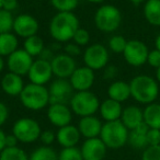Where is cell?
<instances>
[{
  "label": "cell",
  "mask_w": 160,
  "mask_h": 160,
  "mask_svg": "<svg viewBox=\"0 0 160 160\" xmlns=\"http://www.w3.org/2000/svg\"><path fill=\"white\" fill-rule=\"evenodd\" d=\"M6 137L7 135L5 134V132L0 128V152L6 148Z\"/></svg>",
  "instance_id": "obj_45"
},
{
  "label": "cell",
  "mask_w": 160,
  "mask_h": 160,
  "mask_svg": "<svg viewBox=\"0 0 160 160\" xmlns=\"http://www.w3.org/2000/svg\"><path fill=\"white\" fill-rule=\"evenodd\" d=\"M70 110L76 115L85 118V116L94 115L97 111L100 108V101L98 97L89 91H79L75 92L71 98L70 102Z\"/></svg>",
  "instance_id": "obj_5"
},
{
  "label": "cell",
  "mask_w": 160,
  "mask_h": 160,
  "mask_svg": "<svg viewBox=\"0 0 160 160\" xmlns=\"http://www.w3.org/2000/svg\"><path fill=\"white\" fill-rule=\"evenodd\" d=\"M19 140L17 139V137L11 134V135H7L6 137V148H10V147H17V144H18Z\"/></svg>",
  "instance_id": "obj_44"
},
{
  "label": "cell",
  "mask_w": 160,
  "mask_h": 160,
  "mask_svg": "<svg viewBox=\"0 0 160 160\" xmlns=\"http://www.w3.org/2000/svg\"><path fill=\"white\" fill-rule=\"evenodd\" d=\"M29 160H58V155L51 147L42 146L31 153Z\"/></svg>",
  "instance_id": "obj_29"
},
{
  "label": "cell",
  "mask_w": 160,
  "mask_h": 160,
  "mask_svg": "<svg viewBox=\"0 0 160 160\" xmlns=\"http://www.w3.org/2000/svg\"><path fill=\"white\" fill-rule=\"evenodd\" d=\"M144 17L149 24L160 27V0H147L144 5Z\"/></svg>",
  "instance_id": "obj_25"
},
{
  "label": "cell",
  "mask_w": 160,
  "mask_h": 160,
  "mask_svg": "<svg viewBox=\"0 0 160 160\" xmlns=\"http://www.w3.org/2000/svg\"><path fill=\"white\" fill-rule=\"evenodd\" d=\"M52 76H53V70H52L51 62L42 59V58L34 60L28 73L31 83L40 86L46 85L52 79Z\"/></svg>",
  "instance_id": "obj_12"
},
{
  "label": "cell",
  "mask_w": 160,
  "mask_h": 160,
  "mask_svg": "<svg viewBox=\"0 0 160 160\" xmlns=\"http://www.w3.org/2000/svg\"><path fill=\"white\" fill-rule=\"evenodd\" d=\"M121 121L128 131L136 128L140 123L144 122V112L142 109L135 105H131L123 109Z\"/></svg>",
  "instance_id": "obj_22"
},
{
  "label": "cell",
  "mask_w": 160,
  "mask_h": 160,
  "mask_svg": "<svg viewBox=\"0 0 160 160\" xmlns=\"http://www.w3.org/2000/svg\"><path fill=\"white\" fill-rule=\"evenodd\" d=\"M23 49H24L28 54H30L32 57L41 56V54H42L43 51L45 49L44 41H43L42 38H40L38 34L33 36H30V38H24Z\"/></svg>",
  "instance_id": "obj_28"
},
{
  "label": "cell",
  "mask_w": 160,
  "mask_h": 160,
  "mask_svg": "<svg viewBox=\"0 0 160 160\" xmlns=\"http://www.w3.org/2000/svg\"><path fill=\"white\" fill-rule=\"evenodd\" d=\"M142 160H160V145L148 146L144 149Z\"/></svg>",
  "instance_id": "obj_36"
},
{
  "label": "cell",
  "mask_w": 160,
  "mask_h": 160,
  "mask_svg": "<svg viewBox=\"0 0 160 160\" xmlns=\"http://www.w3.org/2000/svg\"><path fill=\"white\" fill-rule=\"evenodd\" d=\"M109 51L102 44H92L83 52V62L92 70H100L107 67L109 62Z\"/></svg>",
  "instance_id": "obj_8"
},
{
  "label": "cell",
  "mask_w": 160,
  "mask_h": 160,
  "mask_svg": "<svg viewBox=\"0 0 160 160\" xmlns=\"http://www.w3.org/2000/svg\"><path fill=\"white\" fill-rule=\"evenodd\" d=\"M148 54L149 49L144 42L139 40H131L127 41L123 56L128 65L134 67H139L147 62Z\"/></svg>",
  "instance_id": "obj_9"
},
{
  "label": "cell",
  "mask_w": 160,
  "mask_h": 160,
  "mask_svg": "<svg viewBox=\"0 0 160 160\" xmlns=\"http://www.w3.org/2000/svg\"><path fill=\"white\" fill-rule=\"evenodd\" d=\"M129 131L121 120L105 122L100 133V138L108 148H122L128 140Z\"/></svg>",
  "instance_id": "obj_4"
},
{
  "label": "cell",
  "mask_w": 160,
  "mask_h": 160,
  "mask_svg": "<svg viewBox=\"0 0 160 160\" xmlns=\"http://www.w3.org/2000/svg\"><path fill=\"white\" fill-rule=\"evenodd\" d=\"M1 88L8 96L19 97L24 88V82L21 76L9 71L1 79Z\"/></svg>",
  "instance_id": "obj_19"
},
{
  "label": "cell",
  "mask_w": 160,
  "mask_h": 160,
  "mask_svg": "<svg viewBox=\"0 0 160 160\" xmlns=\"http://www.w3.org/2000/svg\"><path fill=\"white\" fill-rule=\"evenodd\" d=\"M3 67H5V60H3V57H2V56H0V72L2 71Z\"/></svg>",
  "instance_id": "obj_49"
},
{
  "label": "cell",
  "mask_w": 160,
  "mask_h": 160,
  "mask_svg": "<svg viewBox=\"0 0 160 160\" xmlns=\"http://www.w3.org/2000/svg\"><path fill=\"white\" fill-rule=\"evenodd\" d=\"M94 23L100 31L112 33L120 28L122 23V13L113 5H103L94 14Z\"/></svg>",
  "instance_id": "obj_6"
},
{
  "label": "cell",
  "mask_w": 160,
  "mask_h": 160,
  "mask_svg": "<svg viewBox=\"0 0 160 160\" xmlns=\"http://www.w3.org/2000/svg\"><path fill=\"white\" fill-rule=\"evenodd\" d=\"M80 136L81 134H80L78 127L69 124L58 129V132L56 133V140L64 148L75 147L80 140Z\"/></svg>",
  "instance_id": "obj_20"
},
{
  "label": "cell",
  "mask_w": 160,
  "mask_h": 160,
  "mask_svg": "<svg viewBox=\"0 0 160 160\" xmlns=\"http://www.w3.org/2000/svg\"><path fill=\"white\" fill-rule=\"evenodd\" d=\"M8 116H9V110H8L7 105L0 101V126L5 124L6 121L8 120Z\"/></svg>",
  "instance_id": "obj_41"
},
{
  "label": "cell",
  "mask_w": 160,
  "mask_h": 160,
  "mask_svg": "<svg viewBox=\"0 0 160 160\" xmlns=\"http://www.w3.org/2000/svg\"><path fill=\"white\" fill-rule=\"evenodd\" d=\"M73 91L69 80L57 78L48 88L49 104H68L73 96Z\"/></svg>",
  "instance_id": "obj_10"
},
{
  "label": "cell",
  "mask_w": 160,
  "mask_h": 160,
  "mask_svg": "<svg viewBox=\"0 0 160 160\" xmlns=\"http://www.w3.org/2000/svg\"><path fill=\"white\" fill-rule=\"evenodd\" d=\"M40 139L42 140V142L45 145V146H49V145L56 139V134L54 133L53 131L47 129V131H44L41 133Z\"/></svg>",
  "instance_id": "obj_40"
},
{
  "label": "cell",
  "mask_w": 160,
  "mask_h": 160,
  "mask_svg": "<svg viewBox=\"0 0 160 160\" xmlns=\"http://www.w3.org/2000/svg\"><path fill=\"white\" fill-rule=\"evenodd\" d=\"M118 75V68L115 66H107L104 68V73H103V77L105 79H113Z\"/></svg>",
  "instance_id": "obj_42"
},
{
  "label": "cell",
  "mask_w": 160,
  "mask_h": 160,
  "mask_svg": "<svg viewBox=\"0 0 160 160\" xmlns=\"http://www.w3.org/2000/svg\"><path fill=\"white\" fill-rule=\"evenodd\" d=\"M149 131V126L145 122L140 123L136 128L129 131L128 134V142L134 149H146L148 147L147 142V133Z\"/></svg>",
  "instance_id": "obj_23"
},
{
  "label": "cell",
  "mask_w": 160,
  "mask_h": 160,
  "mask_svg": "<svg viewBox=\"0 0 160 160\" xmlns=\"http://www.w3.org/2000/svg\"><path fill=\"white\" fill-rule=\"evenodd\" d=\"M75 44H77L78 46H86V45L89 44V41H90V34L87 30L85 29H79L76 31L75 35H73L72 40Z\"/></svg>",
  "instance_id": "obj_35"
},
{
  "label": "cell",
  "mask_w": 160,
  "mask_h": 160,
  "mask_svg": "<svg viewBox=\"0 0 160 160\" xmlns=\"http://www.w3.org/2000/svg\"><path fill=\"white\" fill-rule=\"evenodd\" d=\"M147 64L156 69L159 68L160 67V51H158L157 48L152 49V51H149L148 58H147Z\"/></svg>",
  "instance_id": "obj_38"
},
{
  "label": "cell",
  "mask_w": 160,
  "mask_h": 160,
  "mask_svg": "<svg viewBox=\"0 0 160 160\" xmlns=\"http://www.w3.org/2000/svg\"><path fill=\"white\" fill-rule=\"evenodd\" d=\"M133 5H135V6H138V5H142V3H144V2H146L147 0H129Z\"/></svg>",
  "instance_id": "obj_46"
},
{
  "label": "cell",
  "mask_w": 160,
  "mask_h": 160,
  "mask_svg": "<svg viewBox=\"0 0 160 160\" xmlns=\"http://www.w3.org/2000/svg\"><path fill=\"white\" fill-rule=\"evenodd\" d=\"M41 126L35 120L30 118H22L18 120L12 127V134L17 139L24 144L35 142L41 136Z\"/></svg>",
  "instance_id": "obj_7"
},
{
  "label": "cell",
  "mask_w": 160,
  "mask_h": 160,
  "mask_svg": "<svg viewBox=\"0 0 160 160\" xmlns=\"http://www.w3.org/2000/svg\"><path fill=\"white\" fill-rule=\"evenodd\" d=\"M99 111H100L101 118L105 122H113V121L121 120L123 112L122 103L112 100V99H107L102 103H100Z\"/></svg>",
  "instance_id": "obj_21"
},
{
  "label": "cell",
  "mask_w": 160,
  "mask_h": 160,
  "mask_svg": "<svg viewBox=\"0 0 160 160\" xmlns=\"http://www.w3.org/2000/svg\"><path fill=\"white\" fill-rule=\"evenodd\" d=\"M0 160H29L24 150L17 147L5 148L0 152Z\"/></svg>",
  "instance_id": "obj_30"
},
{
  "label": "cell",
  "mask_w": 160,
  "mask_h": 160,
  "mask_svg": "<svg viewBox=\"0 0 160 160\" xmlns=\"http://www.w3.org/2000/svg\"><path fill=\"white\" fill-rule=\"evenodd\" d=\"M94 71L89 67L83 66L76 68L69 78V82L76 92L89 91L94 83Z\"/></svg>",
  "instance_id": "obj_13"
},
{
  "label": "cell",
  "mask_w": 160,
  "mask_h": 160,
  "mask_svg": "<svg viewBox=\"0 0 160 160\" xmlns=\"http://www.w3.org/2000/svg\"><path fill=\"white\" fill-rule=\"evenodd\" d=\"M19 98L23 107L32 111H40L49 104L48 89L35 83L25 85Z\"/></svg>",
  "instance_id": "obj_3"
},
{
  "label": "cell",
  "mask_w": 160,
  "mask_h": 160,
  "mask_svg": "<svg viewBox=\"0 0 160 160\" xmlns=\"http://www.w3.org/2000/svg\"><path fill=\"white\" fill-rule=\"evenodd\" d=\"M131 97L142 104H150L159 94V85L156 79L148 75H138L129 82Z\"/></svg>",
  "instance_id": "obj_2"
},
{
  "label": "cell",
  "mask_w": 160,
  "mask_h": 160,
  "mask_svg": "<svg viewBox=\"0 0 160 160\" xmlns=\"http://www.w3.org/2000/svg\"><path fill=\"white\" fill-rule=\"evenodd\" d=\"M87 1H89L91 3H102L104 0H87Z\"/></svg>",
  "instance_id": "obj_50"
},
{
  "label": "cell",
  "mask_w": 160,
  "mask_h": 160,
  "mask_svg": "<svg viewBox=\"0 0 160 160\" xmlns=\"http://www.w3.org/2000/svg\"><path fill=\"white\" fill-rule=\"evenodd\" d=\"M144 112V122L149 128L160 129V103H150L142 110Z\"/></svg>",
  "instance_id": "obj_26"
},
{
  "label": "cell",
  "mask_w": 160,
  "mask_h": 160,
  "mask_svg": "<svg viewBox=\"0 0 160 160\" xmlns=\"http://www.w3.org/2000/svg\"><path fill=\"white\" fill-rule=\"evenodd\" d=\"M127 41L122 35H114L109 41V48L114 54H123L126 47Z\"/></svg>",
  "instance_id": "obj_33"
},
{
  "label": "cell",
  "mask_w": 160,
  "mask_h": 160,
  "mask_svg": "<svg viewBox=\"0 0 160 160\" xmlns=\"http://www.w3.org/2000/svg\"><path fill=\"white\" fill-rule=\"evenodd\" d=\"M108 147L100 137L86 139L80 150L83 160H103L107 155Z\"/></svg>",
  "instance_id": "obj_16"
},
{
  "label": "cell",
  "mask_w": 160,
  "mask_h": 160,
  "mask_svg": "<svg viewBox=\"0 0 160 160\" xmlns=\"http://www.w3.org/2000/svg\"><path fill=\"white\" fill-rule=\"evenodd\" d=\"M58 160H83L81 150L77 147L62 148L58 155Z\"/></svg>",
  "instance_id": "obj_34"
},
{
  "label": "cell",
  "mask_w": 160,
  "mask_h": 160,
  "mask_svg": "<svg viewBox=\"0 0 160 160\" xmlns=\"http://www.w3.org/2000/svg\"><path fill=\"white\" fill-rule=\"evenodd\" d=\"M156 80L158 81V83H160V67L156 69Z\"/></svg>",
  "instance_id": "obj_48"
},
{
  "label": "cell",
  "mask_w": 160,
  "mask_h": 160,
  "mask_svg": "<svg viewBox=\"0 0 160 160\" xmlns=\"http://www.w3.org/2000/svg\"><path fill=\"white\" fill-rule=\"evenodd\" d=\"M102 126L103 124L98 118H96L94 115H90L80 118L78 129L81 136H83L86 139H89V138L100 137Z\"/></svg>",
  "instance_id": "obj_18"
},
{
  "label": "cell",
  "mask_w": 160,
  "mask_h": 160,
  "mask_svg": "<svg viewBox=\"0 0 160 160\" xmlns=\"http://www.w3.org/2000/svg\"><path fill=\"white\" fill-rule=\"evenodd\" d=\"M108 96H109V99L118 101L120 103L128 100L131 98L129 83L125 82V81H121V80L114 81L110 85L109 89H108Z\"/></svg>",
  "instance_id": "obj_24"
},
{
  "label": "cell",
  "mask_w": 160,
  "mask_h": 160,
  "mask_svg": "<svg viewBox=\"0 0 160 160\" xmlns=\"http://www.w3.org/2000/svg\"><path fill=\"white\" fill-rule=\"evenodd\" d=\"M79 29V20L73 12H57L49 23V34L59 43H68L72 40Z\"/></svg>",
  "instance_id": "obj_1"
},
{
  "label": "cell",
  "mask_w": 160,
  "mask_h": 160,
  "mask_svg": "<svg viewBox=\"0 0 160 160\" xmlns=\"http://www.w3.org/2000/svg\"><path fill=\"white\" fill-rule=\"evenodd\" d=\"M33 62V57L28 54L24 49H17L10 56H8L7 65L10 72L17 73L22 77L29 73Z\"/></svg>",
  "instance_id": "obj_11"
},
{
  "label": "cell",
  "mask_w": 160,
  "mask_h": 160,
  "mask_svg": "<svg viewBox=\"0 0 160 160\" xmlns=\"http://www.w3.org/2000/svg\"><path fill=\"white\" fill-rule=\"evenodd\" d=\"M51 65L53 75L60 79L70 78V76L77 68L73 57L67 54H59L54 56L51 60Z\"/></svg>",
  "instance_id": "obj_15"
},
{
  "label": "cell",
  "mask_w": 160,
  "mask_h": 160,
  "mask_svg": "<svg viewBox=\"0 0 160 160\" xmlns=\"http://www.w3.org/2000/svg\"><path fill=\"white\" fill-rule=\"evenodd\" d=\"M14 18L12 12H9L5 9L0 10V34L10 33L13 31Z\"/></svg>",
  "instance_id": "obj_31"
},
{
  "label": "cell",
  "mask_w": 160,
  "mask_h": 160,
  "mask_svg": "<svg viewBox=\"0 0 160 160\" xmlns=\"http://www.w3.org/2000/svg\"><path fill=\"white\" fill-rule=\"evenodd\" d=\"M3 1H5V0H0V10L2 9V7H3Z\"/></svg>",
  "instance_id": "obj_51"
},
{
  "label": "cell",
  "mask_w": 160,
  "mask_h": 160,
  "mask_svg": "<svg viewBox=\"0 0 160 160\" xmlns=\"http://www.w3.org/2000/svg\"><path fill=\"white\" fill-rule=\"evenodd\" d=\"M72 111L67 104H49L47 110V118L53 125L57 127H64L71 122Z\"/></svg>",
  "instance_id": "obj_17"
},
{
  "label": "cell",
  "mask_w": 160,
  "mask_h": 160,
  "mask_svg": "<svg viewBox=\"0 0 160 160\" xmlns=\"http://www.w3.org/2000/svg\"><path fill=\"white\" fill-rule=\"evenodd\" d=\"M51 3L58 12H73L79 0H51Z\"/></svg>",
  "instance_id": "obj_32"
},
{
  "label": "cell",
  "mask_w": 160,
  "mask_h": 160,
  "mask_svg": "<svg viewBox=\"0 0 160 160\" xmlns=\"http://www.w3.org/2000/svg\"><path fill=\"white\" fill-rule=\"evenodd\" d=\"M19 41L16 34L5 33L0 34V56H10L13 52L18 49Z\"/></svg>",
  "instance_id": "obj_27"
},
{
  "label": "cell",
  "mask_w": 160,
  "mask_h": 160,
  "mask_svg": "<svg viewBox=\"0 0 160 160\" xmlns=\"http://www.w3.org/2000/svg\"><path fill=\"white\" fill-rule=\"evenodd\" d=\"M18 5H19L18 0H5V1H3L2 9L7 10V11H9V12H12L13 10L17 9Z\"/></svg>",
  "instance_id": "obj_43"
},
{
  "label": "cell",
  "mask_w": 160,
  "mask_h": 160,
  "mask_svg": "<svg viewBox=\"0 0 160 160\" xmlns=\"http://www.w3.org/2000/svg\"><path fill=\"white\" fill-rule=\"evenodd\" d=\"M38 22L33 16L28 13L19 14L14 18L13 23V32L17 36L23 38H28L38 34Z\"/></svg>",
  "instance_id": "obj_14"
},
{
  "label": "cell",
  "mask_w": 160,
  "mask_h": 160,
  "mask_svg": "<svg viewBox=\"0 0 160 160\" xmlns=\"http://www.w3.org/2000/svg\"><path fill=\"white\" fill-rule=\"evenodd\" d=\"M64 51L65 54L71 56V57H75V56H78L81 54L80 46H78L75 43H66V45L64 46Z\"/></svg>",
  "instance_id": "obj_39"
},
{
  "label": "cell",
  "mask_w": 160,
  "mask_h": 160,
  "mask_svg": "<svg viewBox=\"0 0 160 160\" xmlns=\"http://www.w3.org/2000/svg\"><path fill=\"white\" fill-rule=\"evenodd\" d=\"M155 45H156V48L158 51H160V34L156 38V41H155Z\"/></svg>",
  "instance_id": "obj_47"
},
{
  "label": "cell",
  "mask_w": 160,
  "mask_h": 160,
  "mask_svg": "<svg viewBox=\"0 0 160 160\" xmlns=\"http://www.w3.org/2000/svg\"><path fill=\"white\" fill-rule=\"evenodd\" d=\"M146 137H147L148 146H156V145H160V129L149 128Z\"/></svg>",
  "instance_id": "obj_37"
}]
</instances>
